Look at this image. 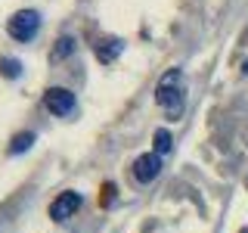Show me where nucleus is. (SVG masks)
<instances>
[{"instance_id":"1","label":"nucleus","mask_w":248,"mask_h":233,"mask_svg":"<svg viewBox=\"0 0 248 233\" xmlns=\"http://www.w3.org/2000/svg\"><path fill=\"white\" fill-rule=\"evenodd\" d=\"M155 103L165 109V115L170 121H177L183 115L186 87H183V72H180V68H168V72L161 75L158 87H155Z\"/></svg>"},{"instance_id":"2","label":"nucleus","mask_w":248,"mask_h":233,"mask_svg":"<svg viewBox=\"0 0 248 233\" xmlns=\"http://www.w3.org/2000/svg\"><path fill=\"white\" fill-rule=\"evenodd\" d=\"M6 31H10V37H16V41H22V44L34 41L37 31H41V13L37 10H19L6 22Z\"/></svg>"},{"instance_id":"3","label":"nucleus","mask_w":248,"mask_h":233,"mask_svg":"<svg viewBox=\"0 0 248 233\" xmlns=\"http://www.w3.org/2000/svg\"><path fill=\"white\" fill-rule=\"evenodd\" d=\"M78 208H81V193L65 190V193H59V196L50 202V217H53L56 224H65L68 217H75Z\"/></svg>"},{"instance_id":"4","label":"nucleus","mask_w":248,"mask_h":233,"mask_svg":"<svg viewBox=\"0 0 248 233\" xmlns=\"http://www.w3.org/2000/svg\"><path fill=\"white\" fill-rule=\"evenodd\" d=\"M44 106L50 109L53 115H59V118H65V115L75 112V93L68 87H50L44 93Z\"/></svg>"},{"instance_id":"5","label":"nucleus","mask_w":248,"mask_h":233,"mask_svg":"<svg viewBox=\"0 0 248 233\" xmlns=\"http://www.w3.org/2000/svg\"><path fill=\"white\" fill-rule=\"evenodd\" d=\"M158 174H161V155H158V152H143V155H137V162H134V177H137L140 183H152Z\"/></svg>"},{"instance_id":"6","label":"nucleus","mask_w":248,"mask_h":233,"mask_svg":"<svg viewBox=\"0 0 248 233\" xmlns=\"http://www.w3.org/2000/svg\"><path fill=\"white\" fill-rule=\"evenodd\" d=\"M121 50H124V41H121V37H99L96 47H93L96 59H99V62H106V66L118 59V56H121Z\"/></svg>"},{"instance_id":"7","label":"nucleus","mask_w":248,"mask_h":233,"mask_svg":"<svg viewBox=\"0 0 248 233\" xmlns=\"http://www.w3.org/2000/svg\"><path fill=\"white\" fill-rule=\"evenodd\" d=\"M75 37L72 34H62L59 37V41H56V47H53V50H50V59L53 62H59V59H65V56H72V53H75Z\"/></svg>"},{"instance_id":"8","label":"nucleus","mask_w":248,"mask_h":233,"mask_svg":"<svg viewBox=\"0 0 248 233\" xmlns=\"http://www.w3.org/2000/svg\"><path fill=\"white\" fill-rule=\"evenodd\" d=\"M0 75L10 78V81H16V78L22 75V62L13 59V56H0Z\"/></svg>"},{"instance_id":"9","label":"nucleus","mask_w":248,"mask_h":233,"mask_svg":"<svg viewBox=\"0 0 248 233\" xmlns=\"http://www.w3.org/2000/svg\"><path fill=\"white\" fill-rule=\"evenodd\" d=\"M31 143H34V134H31V131H25V134H16V137H13V143H10V152H13V155L28 152V150H31Z\"/></svg>"},{"instance_id":"10","label":"nucleus","mask_w":248,"mask_h":233,"mask_svg":"<svg viewBox=\"0 0 248 233\" xmlns=\"http://www.w3.org/2000/svg\"><path fill=\"white\" fill-rule=\"evenodd\" d=\"M152 143H155V150H152V152H158V155H165V152H170V134H168L165 128H158V131H155Z\"/></svg>"},{"instance_id":"11","label":"nucleus","mask_w":248,"mask_h":233,"mask_svg":"<svg viewBox=\"0 0 248 233\" xmlns=\"http://www.w3.org/2000/svg\"><path fill=\"white\" fill-rule=\"evenodd\" d=\"M242 233H248V227H245V230H242Z\"/></svg>"}]
</instances>
